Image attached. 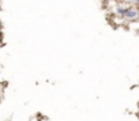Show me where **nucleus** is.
<instances>
[{
  "label": "nucleus",
  "instance_id": "7ed1b4c3",
  "mask_svg": "<svg viewBox=\"0 0 139 121\" xmlns=\"http://www.w3.org/2000/svg\"><path fill=\"white\" fill-rule=\"evenodd\" d=\"M136 3H138V6H139V0H136Z\"/></svg>",
  "mask_w": 139,
  "mask_h": 121
},
{
  "label": "nucleus",
  "instance_id": "f03ea898",
  "mask_svg": "<svg viewBox=\"0 0 139 121\" xmlns=\"http://www.w3.org/2000/svg\"><path fill=\"white\" fill-rule=\"evenodd\" d=\"M116 11H118V14H119V15H126V11H127V8H118Z\"/></svg>",
  "mask_w": 139,
  "mask_h": 121
},
{
  "label": "nucleus",
  "instance_id": "f257e3e1",
  "mask_svg": "<svg viewBox=\"0 0 139 121\" xmlns=\"http://www.w3.org/2000/svg\"><path fill=\"white\" fill-rule=\"evenodd\" d=\"M124 16H126L127 19H134V18L138 16V11L130 8V9H127V11H126V15H124Z\"/></svg>",
  "mask_w": 139,
  "mask_h": 121
}]
</instances>
